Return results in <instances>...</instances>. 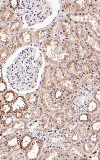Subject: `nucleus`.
Segmentation results:
<instances>
[{
	"label": "nucleus",
	"mask_w": 100,
	"mask_h": 160,
	"mask_svg": "<svg viewBox=\"0 0 100 160\" xmlns=\"http://www.w3.org/2000/svg\"><path fill=\"white\" fill-rule=\"evenodd\" d=\"M81 62V66H82L83 71L84 75H91L93 73L94 70V67L91 65L87 61H83Z\"/></svg>",
	"instance_id": "nucleus-39"
},
{
	"label": "nucleus",
	"mask_w": 100,
	"mask_h": 160,
	"mask_svg": "<svg viewBox=\"0 0 100 160\" xmlns=\"http://www.w3.org/2000/svg\"><path fill=\"white\" fill-rule=\"evenodd\" d=\"M100 119L97 120V121L92 122L91 125V131L95 132H99L100 128Z\"/></svg>",
	"instance_id": "nucleus-47"
},
{
	"label": "nucleus",
	"mask_w": 100,
	"mask_h": 160,
	"mask_svg": "<svg viewBox=\"0 0 100 160\" xmlns=\"http://www.w3.org/2000/svg\"><path fill=\"white\" fill-rule=\"evenodd\" d=\"M33 31L29 28H22L18 33V37L22 46H28L34 44Z\"/></svg>",
	"instance_id": "nucleus-16"
},
{
	"label": "nucleus",
	"mask_w": 100,
	"mask_h": 160,
	"mask_svg": "<svg viewBox=\"0 0 100 160\" xmlns=\"http://www.w3.org/2000/svg\"><path fill=\"white\" fill-rule=\"evenodd\" d=\"M45 142L42 138H34L29 148L25 151V158L26 160H38L41 156Z\"/></svg>",
	"instance_id": "nucleus-9"
},
{
	"label": "nucleus",
	"mask_w": 100,
	"mask_h": 160,
	"mask_svg": "<svg viewBox=\"0 0 100 160\" xmlns=\"http://www.w3.org/2000/svg\"><path fill=\"white\" fill-rule=\"evenodd\" d=\"M80 125V122L76 119H74L68 122L66 127L65 131H68L70 133L75 132Z\"/></svg>",
	"instance_id": "nucleus-38"
},
{
	"label": "nucleus",
	"mask_w": 100,
	"mask_h": 160,
	"mask_svg": "<svg viewBox=\"0 0 100 160\" xmlns=\"http://www.w3.org/2000/svg\"><path fill=\"white\" fill-rule=\"evenodd\" d=\"M67 100L55 99L51 91H43L40 94V102L43 108L44 111L52 115L61 112L66 108Z\"/></svg>",
	"instance_id": "nucleus-4"
},
{
	"label": "nucleus",
	"mask_w": 100,
	"mask_h": 160,
	"mask_svg": "<svg viewBox=\"0 0 100 160\" xmlns=\"http://www.w3.org/2000/svg\"><path fill=\"white\" fill-rule=\"evenodd\" d=\"M78 131L79 138L81 139H85L88 138L92 131L91 125L88 122L82 123L79 125Z\"/></svg>",
	"instance_id": "nucleus-27"
},
{
	"label": "nucleus",
	"mask_w": 100,
	"mask_h": 160,
	"mask_svg": "<svg viewBox=\"0 0 100 160\" xmlns=\"http://www.w3.org/2000/svg\"><path fill=\"white\" fill-rule=\"evenodd\" d=\"M86 61L95 68H98V69H100V56L97 55L95 53L91 52L88 58H87Z\"/></svg>",
	"instance_id": "nucleus-34"
},
{
	"label": "nucleus",
	"mask_w": 100,
	"mask_h": 160,
	"mask_svg": "<svg viewBox=\"0 0 100 160\" xmlns=\"http://www.w3.org/2000/svg\"><path fill=\"white\" fill-rule=\"evenodd\" d=\"M15 114V118L16 120H19L22 119L23 118V116L24 112H19L16 113Z\"/></svg>",
	"instance_id": "nucleus-52"
},
{
	"label": "nucleus",
	"mask_w": 100,
	"mask_h": 160,
	"mask_svg": "<svg viewBox=\"0 0 100 160\" xmlns=\"http://www.w3.org/2000/svg\"><path fill=\"white\" fill-rule=\"evenodd\" d=\"M38 46L50 65L64 67L70 59L75 58L72 39L53 36L42 41Z\"/></svg>",
	"instance_id": "nucleus-1"
},
{
	"label": "nucleus",
	"mask_w": 100,
	"mask_h": 160,
	"mask_svg": "<svg viewBox=\"0 0 100 160\" xmlns=\"http://www.w3.org/2000/svg\"><path fill=\"white\" fill-rule=\"evenodd\" d=\"M12 151L2 144L0 145V159L8 160Z\"/></svg>",
	"instance_id": "nucleus-40"
},
{
	"label": "nucleus",
	"mask_w": 100,
	"mask_h": 160,
	"mask_svg": "<svg viewBox=\"0 0 100 160\" xmlns=\"http://www.w3.org/2000/svg\"><path fill=\"white\" fill-rule=\"evenodd\" d=\"M55 33V28L51 25L33 31V36L34 44L39 45L42 41L53 36Z\"/></svg>",
	"instance_id": "nucleus-13"
},
{
	"label": "nucleus",
	"mask_w": 100,
	"mask_h": 160,
	"mask_svg": "<svg viewBox=\"0 0 100 160\" xmlns=\"http://www.w3.org/2000/svg\"><path fill=\"white\" fill-rule=\"evenodd\" d=\"M2 44H1V42H0V49H1V48H2Z\"/></svg>",
	"instance_id": "nucleus-55"
},
{
	"label": "nucleus",
	"mask_w": 100,
	"mask_h": 160,
	"mask_svg": "<svg viewBox=\"0 0 100 160\" xmlns=\"http://www.w3.org/2000/svg\"><path fill=\"white\" fill-rule=\"evenodd\" d=\"M34 139L33 137L31 134L26 132L20 136L19 148L24 151L29 148Z\"/></svg>",
	"instance_id": "nucleus-22"
},
{
	"label": "nucleus",
	"mask_w": 100,
	"mask_h": 160,
	"mask_svg": "<svg viewBox=\"0 0 100 160\" xmlns=\"http://www.w3.org/2000/svg\"><path fill=\"white\" fill-rule=\"evenodd\" d=\"M22 18L21 17L17 16L8 26V31L10 34L18 33L22 29Z\"/></svg>",
	"instance_id": "nucleus-19"
},
{
	"label": "nucleus",
	"mask_w": 100,
	"mask_h": 160,
	"mask_svg": "<svg viewBox=\"0 0 100 160\" xmlns=\"http://www.w3.org/2000/svg\"><path fill=\"white\" fill-rule=\"evenodd\" d=\"M74 37L73 39L82 41L85 38L87 30L83 25L81 24L74 25Z\"/></svg>",
	"instance_id": "nucleus-28"
},
{
	"label": "nucleus",
	"mask_w": 100,
	"mask_h": 160,
	"mask_svg": "<svg viewBox=\"0 0 100 160\" xmlns=\"http://www.w3.org/2000/svg\"><path fill=\"white\" fill-rule=\"evenodd\" d=\"M2 121V127L8 128L12 125L13 123L15 122V118L11 114L6 116Z\"/></svg>",
	"instance_id": "nucleus-43"
},
{
	"label": "nucleus",
	"mask_w": 100,
	"mask_h": 160,
	"mask_svg": "<svg viewBox=\"0 0 100 160\" xmlns=\"http://www.w3.org/2000/svg\"><path fill=\"white\" fill-rule=\"evenodd\" d=\"M65 118L67 122H69L75 119L76 116V111L75 107L73 105H69L66 107L65 112Z\"/></svg>",
	"instance_id": "nucleus-33"
},
{
	"label": "nucleus",
	"mask_w": 100,
	"mask_h": 160,
	"mask_svg": "<svg viewBox=\"0 0 100 160\" xmlns=\"http://www.w3.org/2000/svg\"><path fill=\"white\" fill-rule=\"evenodd\" d=\"M99 107L100 106L95 100H91L87 106V111L89 113H93L98 111Z\"/></svg>",
	"instance_id": "nucleus-41"
},
{
	"label": "nucleus",
	"mask_w": 100,
	"mask_h": 160,
	"mask_svg": "<svg viewBox=\"0 0 100 160\" xmlns=\"http://www.w3.org/2000/svg\"><path fill=\"white\" fill-rule=\"evenodd\" d=\"M8 89V84L4 79L0 81V95L6 92Z\"/></svg>",
	"instance_id": "nucleus-46"
},
{
	"label": "nucleus",
	"mask_w": 100,
	"mask_h": 160,
	"mask_svg": "<svg viewBox=\"0 0 100 160\" xmlns=\"http://www.w3.org/2000/svg\"><path fill=\"white\" fill-rule=\"evenodd\" d=\"M81 146L83 152L87 155H91L96 149L94 144L89 141H84Z\"/></svg>",
	"instance_id": "nucleus-35"
},
{
	"label": "nucleus",
	"mask_w": 100,
	"mask_h": 160,
	"mask_svg": "<svg viewBox=\"0 0 100 160\" xmlns=\"http://www.w3.org/2000/svg\"><path fill=\"white\" fill-rule=\"evenodd\" d=\"M1 23H0V26H1Z\"/></svg>",
	"instance_id": "nucleus-57"
},
{
	"label": "nucleus",
	"mask_w": 100,
	"mask_h": 160,
	"mask_svg": "<svg viewBox=\"0 0 100 160\" xmlns=\"http://www.w3.org/2000/svg\"><path fill=\"white\" fill-rule=\"evenodd\" d=\"M86 155L83 152L81 145L73 142L68 147L65 158L70 159H86Z\"/></svg>",
	"instance_id": "nucleus-14"
},
{
	"label": "nucleus",
	"mask_w": 100,
	"mask_h": 160,
	"mask_svg": "<svg viewBox=\"0 0 100 160\" xmlns=\"http://www.w3.org/2000/svg\"><path fill=\"white\" fill-rule=\"evenodd\" d=\"M53 119L57 129L62 130L66 127L67 122L66 121L65 114L62 111L54 115Z\"/></svg>",
	"instance_id": "nucleus-23"
},
{
	"label": "nucleus",
	"mask_w": 100,
	"mask_h": 160,
	"mask_svg": "<svg viewBox=\"0 0 100 160\" xmlns=\"http://www.w3.org/2000/svg\"><path fill=\"white\" fill-rule=\"evenodd\" d=\"M13 53L8 45H3L0 49V64L3 65Z\"/></svg>",
	"instance_id": "nucleus-29"
},
{
	"label": "nucleus",
	"mask_w": 100,
	"mask_h": 160,
	"mask_svg": "<svg viewBox=\"0 0 100 160\" xmlns=\"http://www.w3.org/2000/svg\"><path fill=\"white\" fill-rule=\"evenodd\" d=\"M62 155V150L59 148H53L45 153L42 158L45 160H56L61 158Z\"/></svg>",
	"instance_id": "nucleus-30"
},
{
	"label": "nucleus",
	"mask_w": 100,
	"mask_h": 160,
	"mask_svg": "<svg viewBox=\"0 0 100 160\" xmlns=\"http://www.w3.org/2000/svg\"><path fill=\"white\" fill-rule=\"evenodd\" d=\"M52 115L48 114L41 118L40 129L42 133H47L53 129L54 127Z\"/></svg>",
	"instance_id": "nucleus-18"
},
{
	"label": "nucleus",
	"mask_w": 100,
	"mask_h": 160,
	"mask_svg": "<svg viewBox=\"0 0 100 160\" xmlns=\"http://www.w3.org/2000/svg\"><path fill=\"white\" fill-rule=\"evenodd\" d=\"M91 119V115L89 113H84L80 115L78 117V122L85 123L89 122Z\"/></svg>",
	"instance_id": "nucleus-45"
},
{
	"label": "nucleus",
	"mask_w": 100,
	"mask_h": 160,
	"mask_svg": "<svg viewBox=\"0 0 100 160\" xmlns=\"http://www.w3.org/2000/svg\"><path fill=\"white\" fill-rule=\"evenodd\" d=\"M10 8L15 11V10L18 9L20 6L19 1H8Z\"/></svg>",
	"instance_id": "nucleus-48"
},
{
	"label": "nucleus",
	"mask_w": 100,
	"mask_h": 160,
	"mask_svg": "<svg viewBox=\"0 0 100 160\" xmlns=\"http://www.w3.org/2000/svg\"><path fill=\"white\" fill-rule=\"evenodd\" d=\"M4 115L0 113V129L2 128L3 120L4 119Z\"/></svg>",
	"instance_id": "nucleus-54"
},
{
	"label": "nucleus",
	"mask_w": 100,
	"mask_h": 160,
	"mask_svg": "<svg viewBox=\"0 0 100 160\" xmlns=\"http://www.w3.org/2000/svg\"><path fill=\"white\" fill-rule=\"evenodd\" d=\"M29 121L23 119L15 120V122L13 123L11 126L16 131L17 134L18 135H22L26 132L27 128H28Z\"/></svg>",
	"instance_id": "nucleus-20"
},
{
	"label": "nucleus",
	"mask_w": 100,
	"mask_h": 160,
	"mask_svg": "<svg viewBox=\"0 0 100 160\" xmlns=\"http://www.w3.org/2000/svg\"><path fill=\"white\" fill-rule=\"evenodd\" d=\"M41 92L35 91L26 96L25 98L30 108L34 106L39 103Z\"/></svg>",
	"instance_id": "nucleus-26"
},
{
	"label": "nucleus",
	"mask_w": 100,
	"mask_h": 160,
	"mask_svg": "<svg viewBox=\"0 0 100 160\" xmlns=\"http://www.w3.org/2000/svg\"><path fill=\"white\" fill-rule=\"evenodd\" d=\"M88 141L93 144H96L100 142V136L97 132L91 131V134L88 137Z\"/></svg>",
	"instance_id": "nucleus-44"
},
{
	"label": "nucleus",
	"mask_w": 100,
	"mask_h": 160,
	"mask_svg": "<svg viewBox=\"0 0 100 160\" xmlns=\"http://www.w3.org/2000/svg\"><path fill=\"white\" fill-rule=\"evenodd\" d=\"M17 92L12 90L7 91L2 95H0V98L5 103L11 104L17 98Z\"/></svg>",
	"instance_id": "nucleus-31"
},
{
	"label": "nucleus",
	"mask_w": 100,
	"mask_h": 160,
	"mask_svg": "<svg viewBox=\"0 0 100 160\" xmlns=\"http://www.w3.org/2000/svg\"><path fill=\"white\" fill-rule=\"evenodd\" d=\"M83 43L92 52L100 56V41L95 35L87 30L86 33L83 40Z\"/></svg>",
	"instance_id": "nucleus-12"
},
{
	"label": "nucleus",
	"mask_w": 100,
	"mask_h": 160,
	"mask_svg": "<svg viewBox=\"0 0 100 160\" xmlns=\"http://www.w3.org/2000/svg\"><path fill=\"white\" fill-rule=\"evenodd\" d=\"M16 17L15 11L9 6L8 1H2L0 5V23L8 26Z\"/></svg>",
	"instance_id": "nucleus-10"
},
{
	"label": "nucleus",
	"mask_w": 100,
	"mask_h": 160,
	"mask_svg": "<svg viewBox=\"0 0 100 160\" xmlns=\"http://www.w3.org/2000/svg\"><path fill=\"white\" fill-rule=\"evenodd\" d=\"M20 138L19 135L15 134L6 139L2 144L9 149L13 150L19 145Z\"/></svg>",
	"instance_id": "nucleus-25"
},
{
	"label": "nucleus",
	"mask_w": 100,
	"mask_h": 160,
	"mask_svg": "<svg viewBox=\"0 0 100 160\" xmlns=\"http://www.w3.org/2000/svg\"><path fill=\"white\" fill-rule=\"evenodd\" d=\"M25 153L24 151L20 148H16L11 151V155L8 160H19L22 159Z\"/></svg>",
	"instance_id": "nucleus-36"
},
{
	"label": "nucleus",
	"mask_w": 100,
	"mask_h": 160,
	"mask_svg": "<svg viewBox=\"0 0 100 160\" xmlns=\"http://www.w3.org/2000/svg\"><path fill=\"white\" fill-rule=\"evenodd\" d=\"M3 67L2 65L0 64V81L3 79V75L2 73Z\"/></svg>",
	"instance_id": "nucleus-53"
},
{
	"label": "nucleus",
	"mask_w": 100,
	"mask_h": 160,
	"mask_svg": "<svg viewBox=\"0 0 100 160\" xmlns=\"http://www.w3.org/2000/svg\"><path fill=\"white\" fill-rule=\"evenodd\" d=\"M54 68L55 66L48 64L44 68L40 83V88L43 91H51L57 88L53 80Z\"/></svg>",
	"instance_id": "nucleus-7"
},
{
	"label": "nucleus",
	"mask_w": 100,
	"mask_h": 160,
	"mask_svg": "<svg viewBox=\"0 0 100 160\" xmlns=\"http://www.w3.org/2000/svg\"><path fill=\"white\" fill-rule=\"evenodd\" d=\"M80 80L79 85L82 87L100 86V77L98 75H85Z\"/></svg>",
	"instance_id": "nucleus-17"
},
{
	"label": "nucleus",
	"mask_w": 100,
	"mask_h": 160,
	"mask_svg": "<svg viewBox=\"0 0 100 160\" xmlns=\"http://www.w3.org/2000/svg\"><path fill=\"white\" fill-rule=\"evenodd\" d=\"M57 22L52 25L55 26V32L57 36L63 39H73L74 37V25L66 18L65 16L60 14Z\"/></svg>",
	"instance_id": "nucleus-5"
},
{
	"label": "nucleus",
	"mask_w": 100,
	"mask_h": 160,
	"mask_svg": "<svg viewBox=\"0 0 100 160\" xmlns=\"http://www.w3.org/2000/svg\"><path fill=\"white\" fill-rule=\"evenodd\" d=\"M11 114H14L19 112H26L28 111L30 107L25 97L18 96L14 102L11 104Z\"/></svg>",
	"instance_id": "nucleus-15"
},
{
	"label": "nucleus",
	"mask_w": 100,
	"mask_h": 160,
	"mask_svg": "<svg viewBox=\"0 0 100 160\" xmlns=\"http://www.w3.org/2000/svg\"><path fill=\"white\" fill-rule=\"evenodd\" d=\"M72 40L75 58L79 62L86 61L91 51L83 43L82 41L75 39Z\"/></svg>",
	"instance_id": "nucleus-11"
},
{
	"label": "nucleus",
	"mask_w": 100,
	"mask_h": 160,
	"mask_svg": "<svg viewBox=\"0 0 100 160\" xmlns=\"http://www.w3.org/2000/svg\"><path fill=\"white\" fill-rule=\"evenodd\" d=\"M31 116L30 121H36L41 119L44 115V110L42 106L40 103L32 107L30 110Z\"/></svg>",
	"instance_id": "nucleus-21"
},
{
	"label": "nucleus",
	"mask_w": 100,
	"mask_h": 160,
	"mask_svg": "<svg viewBox=\"0 0 100 160\" xmlns=\"http://www.w3.org/2000/svg\"><path fill=\"white\" fill-rule=\"evenodd\" d=\"M2 1H1V0H0V5H1V3H2Z\"/></svg>",
	"instance_id": "nucleus-56"
},
{
	"label": "nucleus",
	"mask_w": 100,
	"mask_h": 160,
	"mask_svg": "<svg viewBox=\"0 0 100 160\" xmlns=\"http://www.w3.org/2000/svg\"><path fill=\"white\" fill-rule=\"evenodd\" d=\"M63 68L67 73L74 79L80 80L85 76L81 62L75 58L70 59Z\"/></svg>",
	"instance_id": "nucleus-8"
},
{
	"label": "nucleus",
	"mask_w": 100,
	"mask_h": 160,
	"mask_svg": "<svg viewBox=\"0 0 100 160\" xmlns=\"http://www.w3.org/2000/svg\"><path fill=\"white\" fill-rule=\"evenodd\" d=\"M100 1H90L89 11L98 18H100Z\"/></svg>",
	"instance_id": "nucleus-37"
},
{
	"label": "nucleus",
	"mask_w": 100,
	"mask_h": 160,
	"mask_svg": "<svg viewBox=\"0 0 100 160\" xmlns=\"http://www.w3.org/2000/svg\"><path fill=\"white\" fill-rule=\"evenodd\" d=\"M79 139V137L78 134L74 132L71 134V141L73 142H78Z\"/></svg>",
	"instance_id": "nucleus-51"
},
{
	"label": "nucleus",
	"mask_w": 100,
	"mask_h": 160,
	"mask_svg": "<svg viewBox=\"0 0 100 160\" xmlns=\"http://www.w3.org/2000/svg\"><path fill=\"white\" fill-rule=\"evenodd\" d=\"M100 88H98V89H96L93 96L94 99L98 103L99 106L100 103Z\"/></svg>",
	"instance_id": "nucleus-50"
},
{
	"label": "nucleus",
	"mask_w": 100,
	"mask_h": 160,
	"mask_svg": "<svg viewBox=\"0 0 100 160\" xmlns=\"http://www.w3.org/2000/svg\"><path fill=\"white\" fill-rule=\"evenodd\" d=\"M88 158L89 159L98 160L100 159V151L95 149Z\"/></svg>",
	"instance_id": "nucleus-49"
},
{
	"label": "nucleus",
	"mask_w": 100,
	"mask_h": 160,
	"mask_svg": "<svg viewBox=\"0 0 100 160\" xmlns=\"http://www.w3.org/2000/svg\"><path fill=\"white\" fill-rule=\"evenodd\" d=\"M8 46L13 52L18 51L22 46L18 38V33L13 34L12 35Z\"/></svg>",
	"instance_id": "nucleus-32"
},
{
	"label": "nucleus",
	"mask_w": 100,
	"mask_h": 160,
	"mask_svg": "<svg viewBox=\"0 0 100 160\" xmlns=\"http://www.w3.org/2000/svg\"><path fill=\"white\" fill-rule=\"evenodd\" d=\"M90 1H62L61 5V12L63 15L68 13H82L89 10Z\"/></svg>",
	"instance_id": "nucleus-6"
},
{
	"label": "nucleus",
	"mask_w": 100,
	"mask_h": 160,
	"mask_svg": "<svg viewBox=\"0 0 100 160\" xmlns=\"http://www.w3.org/2000/svg\"><path fill=\"white\" fill-rule=\"evenodd\" d=\"M64 16L74 25H83L88 31L100 39V18L91 11H88L82 13H68Z\"/></svg>",
	"instance_id": "nucleus-2"
},
{
	"label": "nucleus",
	"mask_w": 100,
	"mask_h": 160,
	"mask_svg": "<svg viewBox=\"0 0 100 160\" xmlns=\"http://www.w3.org/2000/svg\"><path fill=\"white\" fill-rule=\"evenodd\" d=\"M53 80L57 88L64 91L67 97L72 96L79 91V83L67 73L63 67L55 66Z\"/></svg>",
	"instance_id": "nucleus-3"
},
{
	"label": "nucleus",
	"mask_w": 100,
	"mask_h": 160,
	"mask_svg": "<svg viewBox=\"0 0 100 160\" xmlns=\"http://www.w3.org/2000/svg\"><path fill=\"white\" fill-rule=\"evenodd\" d=\"M12 35L10 33L7 26H0V42L2 45H8Z\"/></svg>",
	"instance_id": "nucleus-24"
},
{
	"label": "nucleus",
	"mask_w": 100,
	"mask_h": 160,
	"mask_svg": "<svg viewBox=\"0 0 100 160\" xmlns=\"http://www.w3.org/2000/svg\"><path fill=\"white\" fill-rule=\"evenodd\" d=\"M11 104L2 103L0 104V113L4 116H7L11 114Z\"/></svg>",
	"instance_id": "nucleus-42"
}]
</instances>
